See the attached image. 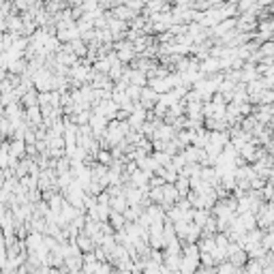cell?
Returning a JSON list of instances; mask_svg holds the SVG:
<instances>
[{
  "instance_id": "7a4b0ae2",
  "label": "cell",
  "mask_w": 274,
  "mask_h": 274,
  "mask_svg": "<svg viewBox=\"0 0 274 274\" xmlns=\"http://www.w3.org/2000/svg\"><path fill=\"white\" fill-rule=\"evenodd\" d=\"M98 161H101V163H109V152H98Z\"/></svg>"
},
{
  "instance_id": "6da1fadb",
  "label": "cell",
  "mask_w": 274,
  "mask_h": 274,
  "mask_svg": "<svg viewBox=\"0 0 274 274\" xmlns=\"http://www.w3.org/2000/svg\"><path fill=\"white\" fill-rule=\"evenodd\" d=\"M90 240H92L90 236H86V234H84V236L78 238V244H80L84 251H92V242H90Z\"/></svg>"
}]
</instances>
